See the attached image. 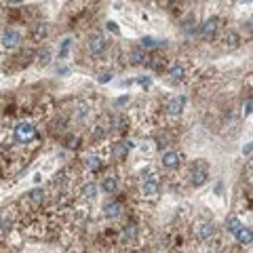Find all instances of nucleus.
Segmentation results:
<instances>
[{
  "instance_id": "nucleus-5",
  "label": "nucleus",
  "mask_w": 253,
  "mask_h": 253,
  "mask_svg": "<svg viewBox=\"0 0 253 253\" xmlns=\"http://www.w3.org/2000/svg\"><path fill=\"white\" fill-rule=\"evenodd\" d=\"M188 97L184 93L167 95V97L156 101V112H158V126H177L181 116L186 112Z\"/></svg>"
},
{
  "instance_id": "nucleus-17",
  "label": "nucleus",
  "mask_w": 253,
  "mask_h": 253,
  "mask_svg": "<svg viewBox=\"0 0 253 253\" xmlns=\"http://www.w3.org/2000/svg\"><path fill=\"white\" fill-rule=\"evenodd\" d=\"M217 42H221V49H226V51H236V49H239V46L243 44V36H241L239 30H234V28H224V32H221L219 38H217Z\"/></svg>"
},
{
  "instance_id": "nucleus-3",
  "label": "nucleus",
  "mask_w": 253,
  "mask_h": 253,
  "mask_svg": "<svg viewBox=\"0 0 253 253\" xmlns=\"http://www.w3.org/2000/svg\"><path fill=\"white\" fill-rule=\"evenodd\" d=\"M76 165L84 177H99L112 165V161H110V139L99 141V144H91L81 154Z\"/></svg>"
},
{
  "instance_id": "nucleus-10",
  "label": "nucleus",
  "mask_w": 253,
  "mask_h": 253,
  "mask_svg": "<svg viewBox=\"0 0 253 253\" xmlns=\"http://www.w3.org/2000/svg\"><path fill=\"white\" fill-rule=\"evenodd\" d=\"M209 179H211V165L205 158H199V161L186 163V167L181 169V175H179V184L196 190L207 184Z\"/></svg>"
},
{
  "instance_id": "nucleus-2",
  "label": "nucleus",
  "mask_w": 253,
  "mask_h": 253,
  "mask_svg": "<svg viewBox=\"0 0 253 253\" xmlns=\"http://www.w3.org/2000/svg\"><path fill=\"white\" fill-rule=\"evenodd\" d=\"M190 239L196 249L203 251H219L224 249V232L217 228L213 217L196 215L190 217Z\"/></svg>"
},
{
  "instance_id": "nucleus-26",
  "label": "nucleus",
  "mask_w": 253,
  "mask_h": 253,
  "mask_svg": "<svg viewBox=\"0 0 253 253\" xmlns=\"http://www.w3.org/2000/svg\"><path fill=\"white\" fill-rule=\"evenodd\" d=\"M110 78H112V72H104V74H101V78H99V83H108Z\"/></svg>"
},
{
  "instance_id": "nucleus-28",
  "label": "nucleus",
  "mask_w": 253,
  "mask_h": 253,
  "mask_svg": "<svg viewBox=\"0 0 253 253\" xmlns=\"http://www.w3.org/2000/svg\"><path fill=\"white\" fill-rule=\"evenodd\" d=\"M137 2H141V4H148V2H152V0H137Z\"/></svg>"
},
{
  "instance_id": "nucleus-7",
  "label": "nucleus",
  "mask_w": 253,
  "mask_h": 253,
  "mask_svg": "<svg viewBox=\"0 0 253 253\" xmlns=\"http://www.w3.org/2000/svg\"><path fill=\"white\" fill-rule=\"evenodd\" d=\"M165 83L171 86H184L196 81V68L188 57H171L167 68H165Z\"/></svg>"
},
{
  "instance_id": "nucleus-13",
  "label": "nucleus",
  "mask_w": 253,
  "mask_h": 253,
  "mask_svg": "<svg viewBox=\"0 0 253 253\" xmlns=\"http://www.w3.org/2000/svg\"><path fill=\"white\" fill-rule=\"evenodd\" d=\"M15 232H19V209L17 203H11L0 209V245H9Z\"/></svg>"
},
{
  "instance_id": "nucleus-19",
  "label": "nucleus",
  "mask_w": 253,
  "mask_h": 253,
  "mask_svg": "<svg viewBox=\"0 0 253 253\" xmlns=\"http://www.w3.org/2000/svg\"><path fill=\"white\" fill-rule=\"evenodd\" d=\"M230 236L234 239L236 245H241V249H247V251L251 249V245H253V230H251L249 224H245V221H243V224L236 228Z\"/></svg>"
},
{
  "instance_id": "nucleus-18",
  "label": "nucleus",
  "mask_w": 253,
  "mask_h": 253,
  "mask_svg": "<svg viewBox=\"0 0 253 253\" xmlns=\"http://www.w3.org/2000/svg\"><path fill=\"white\" fill-rule=\"evenodd\" d=\"M169 55L163 51H154V53H148V59H146V68L150 70V72H154V74H163L165 72V68H167V63H169Z\"/></svg>"
},
{
  "instance_id": "nucleus-9",
  "label": "nucleus",
  "mask_w": 253,
  "mask_h": 253,
  "mask_svg": "<svg viewBox=\"0 0 253 253\" xmlns=\"http://www.w3.org/2000/svg\"><path fill=\"white\" fill-rule=\"evenodd\" d=\"M36 46L34 42H26L21 44L19 49H15L13 53L4 55V61H2V72L6 76H13V74H19L23 72L30 63H34V57H36Z\"/></svg>"
},
{
  "instance_id": "nucleus-22",
  "label": "nucleus",
  "mask_w": 253,
  "mask_h": 253,
  "mask_svg": "<svg viewBox=\"0 0 253 253\" xmlns=\"http://www.w3.org/2000/svg\"><path fill=\"white\" fill-rule=\"evenodd\" d=\"M51 61V49L49 46H36V57H34V63H38L41 68L49 66Z\"/></svg>"
},
{
  "instance_id": "nucleus-4",
  "label": "nucleus",
  "mask_w": 253,
  "mask_h": 253,
  "mask_svg": "<svg viewBox=\"0 0 253 253\" xmlns=\"http://www.w3.org/2000/svg\"><path fill=\"white\" fill-rule=\"evenodd\" d=\"M83 49H84L86 59H91L95 63H106V66L114 63L116 55H118V49L101 30H89L86 32Z\"/></svg>"
},
{
  "instance_id": "nucleus-15",
  "label": "nucleus",
  "mask_w": 253,
  "mask_h": 253,
  "mask_svg": "<svg viewBox=\"0 0 253 253\" xmlns=\"http://www.w3.org/2000/svg\"><path fill=\"white\" fill-rule=\"evenodd\" d=\"M224 28H226L224 15H211V17H207L205 21L199 23V32H196V34H199V38L205 42H215L219 38V34L224 32Z\"/></svg>"
},
{
  "instance_id": "nucleus-23",
  "label": "nucleus",
  "mask_w": 253,
  "mask_h": 253,
  "mask_svg": "<svg viewBox=\"0 0 253 253\" xmlns=\"http://www.w3.org/2000/svg\"><path fill=\"white\" fill-rule=\"evenodd\" d=\"M72 44H74L72 38H66V41L61 42V49H59V59H66V57H68V53H70V49H72Z\"/></svg>"
},
{
  "instance_id": "nucleus-1",
  "label": "nucleus",
  "mask_w": 253,
  "mask_h": 253,
  "mask_svg": "<svg viewBox=\"0 0 253 253\" xmlns=\"http://www.w3.org/2000/svg\"><path fill=\"white\" fill-rule=\"evenodd\" d=\"M163 188H165V177L163 173L156 169V165H148L139 171V175L133 179V201H135L137 207L141 205H148L152 207L161 201L163 196Z\"/></svg>"
},
{
  "instance_id": "nucleus-25",
  "label": "nucleus",
  "mask_w": 253,
  "mask_h": 253,
  "mask_svg": "<svg viewBox=\"0 0 253 253\" xmlns=\"http://www.w3.org/2000/svg\"><path fill=\"white\" fill-rule=\"evenodd\" d=\"M106 28H108V32H112V34H116V36L121 34V30L116 28V23H114V21H108V23H106Z\"/></svg>"
},
{
  "instance_id": "nucleus-24",
  "label": "nucleus",
  "mask_w": 253,
  "mask_h": 253,
  "mask_svg": "<svg viewBox=\"0 0 253 253\" xmlns=\"http://www.w3.org/2000/svg\"><path fill=\"white\" fill-rule=\"evenodd\" d=\"M251 106H253V97H251V95H247V99L243 101V108H241V110H243V116H245V118H247V116L251 114Z\"/></svg>"
},
{
  "instance_id": "nucleus-27",
  "label": "nucleus",
  "mask_w": 253,
  "mask_h": 253,
  "mask_svg": "<svg viewBox=\"0 0 253 253\" xmlns=\"http://www.w3.org/2000/svg\"><path fill=\"white\" fill-rule=\"evenodd\" d=\"M243 152H245V154H247V156H249V154H251V146L247 144V146H245V148H243Z\"/></svg>"
},
{
  "instance_id": "nucleus-20",
  "label": "nucleus",
  "mask_w": 253,
  "mask_h": 253,
  "mask_svg": "<svg viewBox=\"0 0 253 253\" xmlns=\"http://www.w3.org/2000/svg\"><path fill=\"white\" fill-rule=\"evenodd\" d=\"M156 6H161L165 11H171V13H184L186 9H190V0H152Z\"/></svg>"
},
{
  "instance_id": "nucleus-11",
  "label": "nucleus",
  "mask_w": 253,
  "mask_h": 253,
  "mask_svg": "<svg viewBox=\"0 0 253 253\" xmlns=\"http://www.w3.org/2000/svg\"><path fill=\"white\" fill-rule=\"evenodd\" d=\"M28 42V26L0 23V55H9Z\"/></svg>"
},
{
  "instance_id": "nucleus-12",
  "label": "nucleus",
  "mask_w": 253,
  "mask_h": 253,
  "mask_svg": "<svg viewBox=\"0 0 253 253\" xmlns=\"http://www.w3.org/2000/svg\"><path fill=\"white\" fill-rule=\"evenodd\" d=\"M97 186H99V192H104L106 196H114V194L125 192L126 186H125L121 165H110V167L99 175Z\"/></svg>"
},
{
  "instance_id": "nucleus-6",
  "label": "nucleus",
  "mask_w": 253,
  "mask_h": 253,
  "mask_svg": "<svg viewBox=\"0 0 253 253\" xmlns=\"http://www.w3.org/2000/svg\"><path fill=\"white\" fill-rule=\"evenodd\" d=\"M63 106L68 110L72 129H84V126L99 114V104H97V99H93V97H74Z\"/></svg>"
},
{
  "instance_id": "nucleus-14",
  "label": "nucleus",
  "mask_w": 253,
  "mask_h": 253,
  "mask_svg": "<svg viewBox=\"0 0 253 253\" xmlns=\"http://www.w3.org/2000/svg\"><path fill=\"white\" fill-rule=\"evenodd\" d=\"M49 207V192L46 188H32L28 194H23L17 201V209H19V217L28 215V213H36Z\"/></svg>"
},
{
  "instance_id": "nucleus-21",
  "label": "nucleus",
  "mask_w": 253,
  "mask_h": 253,
  "mask_svg": "<svg viewBox=\"0 0 253 253\" xmlns=\"http://www.w3.org/2000/svg\"><path fill=\"white\" fill-rule=\"evenodd\" d=\"M139 46H141V49H146L148 53H154V51H163L167 44H165V41H158V38L144 36V38L139 41Z\"/></svg>"
},
{
  "instance_id": "nucleus-16",
  "label": "nucleus",
  "mask_w": 253,
  "mask_h": 253,
  "mask_svg": "<svg viewBox=\"0 0 253 253\" xmlns=\"http://www.w3.org/2000/svg\"><path fill=\"white\" fill-rule=\"evenodd\" d=\"M49 38V23L42 19H34L28 23V41L34 44H42Z\"/></svg>"
},
{
  "instance_id": "nucleus-8",
  "label": "nucleus",
  "mask_w": 253,
  "mask_h": 253,
  "mask_svg": "<svg viewBox=\"0 0 253 253\" xmlns=\"http://www.w3.org/2000/svg\"><path fill=\"white\" fill-rule=\"evenodd\" d=\"M186 154L181 152L177 146H171L167 150H161L158 154V161H156V169L163 173L165 181L167 179H173V181H179V175H181V169L186 167Z\"/></svg>"
}]
</instances>
